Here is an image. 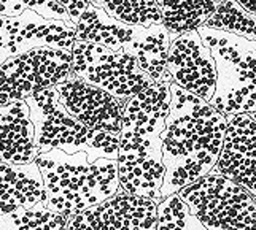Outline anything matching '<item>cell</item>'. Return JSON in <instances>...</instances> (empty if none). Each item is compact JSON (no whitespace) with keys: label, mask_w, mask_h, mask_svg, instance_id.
<instances>
[{"label":"cell","mask_w":256,"mask_h":230,"mask_svg":"<svg viewBox=\"0 0 256 230\" xmlns=\"http://www.w3.org/2000/svg\"><path fill=\"white\" fill-rule=\"evenodd\" d=\"M24 11H35L45 19L72 22L66 8L56 0H0V16H18Z\"/></svg>","instance_id":"obj_23"},{"label":"cell","mask_w":256,"mask_h":230,"mask_svg":"<svg viewBox=\"0 0 256 230\" xmlns=\"http://www.w3.org/2000/svg\"><path fill=\"white\" fill-rule=\"evenodd\" d=\"M202 25L256 41L254 14L244 10L234 0H224V2L218 3L216 10L208 16V19Z\"/></svg>","instance_id":"obj_21"},{"label":"cell","mask_w":256,"mask_h":230,"mask_svg":"<svg viewBox=\"0 0 256 230\" xmlns=\"http://www.w3.org/2000/svg\"><path fill=\"white\" fill-rule=\"evenodd\" d=\"M234 2L239 3L244 10H246L248 13H252V14L256 13V2L254 0H234Z\"/></svg>","instance_id":"obj_25"},{"label":"cell","mask_w":256,"mask_h":230,"mask_svg":"<svg viewBox=\"0 0 256 230\" xmlns=\"http://www.w3.org/2000/svg\"><path fill=\"white\" fill-rule=\"evenodd\" d=\"M156 229H188L206 230L200 221L191 213L178 192H172L156 203Z\"/></svg>","instance_id":"obj_22"},{"label":"cell","mask_w":256,"mask_h":230,"mask_svg":"<svg viewBox=\"0 0 256 230\" xmlns=\"http://www.w3.org/2000/svg\"><path fill=\"white\" fill-rule=\"evenodd\" d=\"M226 116L183 87L170 83L169 113L161 132L164 178L161 199L207 175L223 145Z\"/></svg>","instance_id":"obj_1"},{"label":"cell","mask_w":256,"mask_h":230,"mask_svg":"<svg viewBox=\"0 0 256 230\" xmlns=\"http://www.w3.org/2000/svg\"><path fill=\"white\" fill-rule=\"evenodd\" d=\"M35 162L43 180L40 202L68 218L112 197L121 188L116 159L90 161L84 151L67 154L52 148L37 154Z\"/></svg>","instance_id":"obj_3"},{"label":"cell","mask_w":256,"mask_h":230,"mask_svg":"<svg viewBox=\"0 0 256 230\" xmlns=\"http://www.w3.org/2000/svg\"><path fill=\"white\" fill-rule=\"evenodd\" d=\"M72 51L34 48L10 57L0 65V105L26 97L58 84L70 73Z\"/></svg>","instance_id":"obj_8"},{"label":"cell","mask_w":256,"mask_h":230,"mask_svg":"<svg viewBox=\"0 0 256 230\" xmlns=\"http://www.w3.org/2000/svg\"><path fill=\"white\" fill-rule=\"evenodd\" d=\"M170 83L152 81L122 103L118 178L121 188L154 200H161L164 178L161 132L169 113Z\"/></svg>","instance_id":"obj_2"},{"label":"cell","mask_w":256,"mask_h":230,"mask_svg":"<svg viewBox=\"0 0 256 230\" xmlns=\"http://www.w3.org/2000/svg\"><path fill=\"white\" fill-rule=\"evenodd\" d=\"M42 199L43 180L37 162H0V216L20 207H32Z\"/></svg>","instance_id":"obj_16"},{"label":"cell","mask_w":256,"mask_h":230,"mask_svg":"<svg viewBox=\"0 0 256 230\" xmlns=\"http://www.w3.org/2000/svg\"><path fill=\"white\" fill-rule=\"evenodd\" d=\"M26 100L0 105V162L28 164L35 161V130Z\"/></svg>","instance_id":"obj_14"},{"label":"cell","mask_w":256,"mask_h":230,"mask_svg":"<svg viewBox=\"0 0 256 230\" xmlns=\"http://www.w3.org/2000/svg\"><path fill=\"white\" fill-rule=\"evenodd\" d=\"M68 216L59 215L46 208L42 202L32 207H20L0 216V230H29V229H66Z\"/></svg>","instance_id":"obj_19"},{"label":"cell","mask_w":256,"mask_h":230,"mask_svg":"<svg viewBox=\"0 0 256 230\" xmlns=\"http://www.w3.org/2000/svg\"><path fill=\"white\" fill-rule=\"evenodd\" d=\"M172 38V33L162 24L132 25L130 37L121 49L134 59L153 81L172 83L170 75L166 70V59Z\"/></svg>","instance_id":"obj_15"},{"label":"cell","mask_w":256,"mask_h":230,"mask_svg":"<svg viewBox=\"0 0 256 230\" xmlns=\"http://www.w3.org/2000/svg\"><path fill=\"white\" fill-rule=\"evenodd\" d=\"M196 30L215 62V91L208 103L226 118L256 113V41L204 25Z\"/></svg>","instance_id":"obj_5"},{"label":"cell","mask_w":256,"mask_h":230,"mask_svg":"<svg viewBox=\"0 0 256 230\" xmlns=\"http://www.w3.org/2000/svg\"><path fill=\"white\" fill-rule=\"evenodd\" d=\"M216 2H218V3H222V2H224V0H216Z\"/></svg>","instance_id":"obj_26"},{"label":"cell","mask_w":256,"mask_h":230,"mask_svg":"<svg viewBox=\"0 0 256 230\" xmlns=\"http://www.w3.org/2000/svg\"><path fill=\"white\" fill-rule=\"evenodd\" d=\"M56 2L62 8H66L70 21L76 24V21L80 19L82 13L86 10V6L91 3V0H56Z\"/></svg>","instance_id":"obj_24"},{"label":"cell","mask_w":256,"mask_h":230,"mask_svg":"<svg viewBox=\"0 0 256 230\" xmlns=\"http://www.w3.org/2000/svg\"><path fill=\"white\" fill-rule=\"evenodd\" d=\"M256 113H239L226 118L223 145L215 165V172L240 184L256 196Z\"/></svg>","instance_id":"obj_12"},{"label":"cell","mask_w":256,"mask_h":230,"mask_svg":"<svg viewBox=\"0 0 256 230\" xmlns=\"http://www.w3.org/2000/svg\"><path fill=\"white\" fill-rule=\"evenodd\" d=\"M162 25L172 37L196 30L216 10V0H156Z\"/></svg>","instance_id":"obj_18"},{"label":"cell","mask_w":256,"mask_h":230,"mask_svg":"<svg viewBox=\"0 0 256 230\" xmlns=\"http://www.w3.org/2000/svg\"><path fill=\"white\" fill-rule=\"evenodd\" d=\"M56 86L62 107L86 127L120 134L122 102L68 73Z\"/></svg>","instance_id":"obj_13"},{"label":"cell","mask_w":256,"mask_h":230,"mask_svg":"<svg viewBox=\"0 0 256 230\" xmlns=\"http://www.w3.org/2000/svg\"><path fill=\"white\" fill-rule=\"evenodd\" d=\"M74 41V22L45 19L35 11L0 16V65L10 57L40 46L72 51Z\"/></svg>","instance_id":"obj_9"},{"label":"cell","mask_w":256,"mask_h":230,"mask_svg":"<svg viewBox=\"0 0 256 230\" xmlns=\"http://www.w3.org/2000/svg\"><path fill=\"white\" fill-rule=\"evenodd\" d=\"M66 229H156V202L120 188L112 197L70 216Z\"/></svg>","instance_id":"obj_10"},{"label":"cell","mask_w":256,"mask_h":230,"mask_svg":"<svg viewBox=\"0 0 256 230\" xmlns=\"http://www.w3.org/2000/svg\"><path fill=\"white\" fill-rule=\"evenodd\" d=\"M130 33L132 25L114 19L92 3L86 6L75 24V40L96 43L113 51L121 49Z\"/></svg>","instance_id":"obj_17"},{"label":"cell","mask_w":256,"mask_h":230,"mask_svg":"<svg viewBox=\"0 0 256 230\" xmlns=\"http://www.w3.org/2000/svg\"><path fill=\"white\" fill-rule=\"evenodd\" d=\"M206 229L248 230L256 224V199L240 184L208 172L176 191Z\"/></svg>","instance_id":"obj_6"},{"label":"cell","mask_w":256,"mask_h":230,"mask_svg":"<svg viewBox=\"0 0 256 230\" xmlns=\"http://www.w3.org/2000/svg\"><path fill=\"white\" fill-rule=\"evenodd\" d=\"M70 73L112 94L122 103L153 81L122 49L113 51L83 40L74 41Z\"/></svg>","instance_id":"obj_7"},{"label":"cell","mask_w":256,"mask_h":230,"mask_svg":"<svg viewBox=\"0 0 256 230\" xmlns=\"http://www.w3.org/2000/svg\"><path fill=\"white\" fill-rule=\"evenodd\" d=\"M24 100L30 110L38 154L58 148L67 154L84 151L90 161L118 157L120 134L94 130L75 119L60 103L56 86L40 89Z\"/></svg>","instance_id":"obj_4"},{"label":"cell","mask_w":256,"mask_h":230,"mask_svg":"<svg viewBox=\"0 0 256 230\" xmlns=\"http://www.w3.org/2000/svg\"><path fill=\"white\" fill-rule=\"evenodd\" d=\"M91 3L129 25L162 24L156 0H91Z\"/></svg>","instance_id":"obj_20"},{"label":"cell","mask_w":256,"mask_h":230,"mask_svg":"<svg viewBox=\"0 0 256 230\" xmlns=\"http://www.w3.org/2000/svg\"><path fill=\"white\" fill-rule=\"evenodd\" d=\"M166 70L172 83L204 100L215 91V62L198 30L172 38L166 59Z\"/></svg>","instance_id":"obj_11"}]
</instances>
